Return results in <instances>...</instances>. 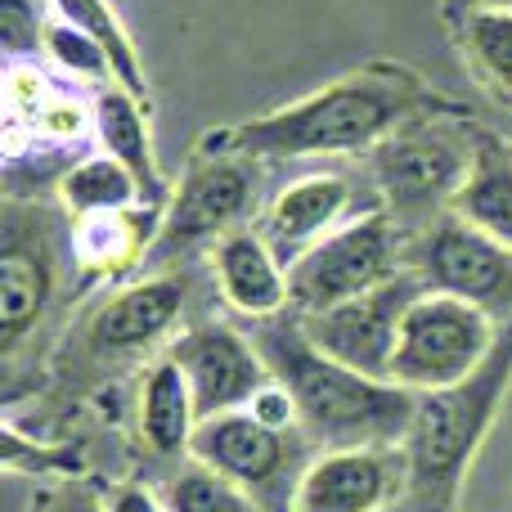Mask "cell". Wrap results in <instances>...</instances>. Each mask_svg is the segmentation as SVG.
Listing matches in <instances>:
<instances>
[{"label": "cell", "instance_id": "d6986e66", "mask_svg": "<svg viewBox=\"0 0 512 512\" xmlns=\"http://www.w3.org/2000/svg\"><path fill=\"white\" fill-rule=\"evenodd\" d=\"M198 400L189 378L180 373V364L171 355H158V360L144 369L140 382V436L158 459H189V445H194L198 432Z\"/></svg>", "mask_w": 512, "mask_h": 512}, {"label": "cell", "instance_id": "6da1fadb", "mask_svg": "<svg viewBox=\"0 0 512 512\" xmlns=\"http://www.w3.org/2000/svg\"><path fill=\"white\" fill-rule=\"evenodd\" d=\"M454 108L441 90H432L418 72L391 59H373L306 99L248 117L225 131H207L203 140L216 149L243 153L256 162H301V158H369L391 131L423 113Z\"/></svg>", "mask_w": 512, "mask_h": 512}, {"label": "cell", "instance_id": "484cf974", "mask_svg": "<svg viewBox=\"0 0 512 512\" xmlns=\"http://www.w3.org/2000/svg\"><path fill=\"white\" fill-rule=\"evenodd\" d=\"M54 23L50 0H0V45L9 63H41L45 27Z\"/></svg>", "mask_w": 512, "mask_h": 512}, {"label": "cell", "instance_id": "8992f818", "mask_svg": "<svg viewBox=\"0 0 512 512\" xmlns=\"http://www.w3.org/2000/svg\"><path fill=\"white\" fill-rule=\"evenodd\" d=\"M409 252V230L382 207H369L324 243H315L297 265H288V310L292 315H319L378 283L396 279Z\"/></svg>", "mask_w": 512, "mask_h": 512}, {"label": "cell", "instance_id": "ffe728a7", "mask_svg": "<svg viewBox=\"0 0 512 512\" xmlns=\"http://www.w3.org/2000/svg\"><path fill=\"white\" fill-rule=\"evenodd\" d=\"M450 212H459L481 234L512 248V144L495 131H481L477 162H472L468 185L459 189Z\"/></svg>", "mask_w": 512, "mask_h": 512}, {"label": "cell", "instance_id": "f1b7e54d", "mask_svg": "<svg viewBox=\"0 0 512 512\" xmlns=\"http://www.w3.org/2000/svg\"><path fill=\"white\" fill-rule=\"evenodd\" d=\"M45 512H104V499H90V495H81V490H68V495H59L54 504H45Z\"/></svg>", "mask_w": 512, "mask_h": 512}, {"label": "cell", "instance_id": "9a60e30c", "mask_svg": "<svg viewBox=\"0 0 512 512\" xmlns=\"http://www.w3.org/2000/svg\"><path fill=\"white\" fill-rule=\"evenodd\" d=\"M185 301H189L185 274H149V279L126 283L113 297H104V306L90 315L86 346L95 355L149 351L153 342H162V337L180 324Z\"/></svg>", "mask_w": 512, "mask_h": 512}, {"label": "cell", "instance_id": "f546056e", "mask_svg": "<svg viewBox=\"0 0 512 512\" xmlns=\"http://www.w3.org/2000/svg\"><path fill=\"white\" fill-rule=\"evenodd\" d=\"M472 9H512V0H472Z\"/></svg>", "mask_w": 512, "mask_h": 512}, {"label": "cell", "instance_id": "603a6c76", "mask_svg": "<svg viewBox=\"0 0 512 512\" xmlns=\"http://www.w3.org/2000/svg\"><path fill=\"white\" fill-rule=\"evenodd\" d=\"M54 14L63 18V23L81 27L86 36H95L99 45H104L108 63H113V77L117 86H126L131 95L149 99V77H144V59L140 50H135L131 32H126V23L117 18V9L108 5V0H50Z\"/></svg>", "mask_w": 512, "mask_h": 512}, {"label": "cell", "instance_id": "ac0fdd59", "mask_svg": "<svg viewBox=\"0 0 512 512\" xmlns=\"http://www.w3.org/2000/svg\"><path fill=\"white\" fill-rule=\"evenodd\" d=\"M162 212L167 207H131V212H108L72 221V261L90 279H113L126 270H144L153 239L162 230Z\"/></svg>", "mask_w": 512, "mask_h": 512}, {"label": "cell", "instance_id": "7402d4cb", "mask_svg": "<svg viewBox=\"0 0 512 512\" xmlns=\"http://www.w3.org/2000/svg\"><path fill=\"white\" fill-rule=\"evenodd\" d=\"M459 45L472 77L512 113V9H468Z\"/></svg>", "mask_w": 512, "mask_h": 512}, {"label": "cell", "instance_id": "44dd1931", "mask_svg": "<svg viewBox=\"0 0 512 512\" xmlns=\"http://www.w3.org/2000/svg\"><path fill=\"white\" fill-rule=\"evenodd\" d=\"M144 185L113 162L108 153H86L59 176V207L68 212V221H86V216H108V212H131L144 207ZM153 207V203H149Z\"/></svg>", "mask_w": 512, "mask_h": 512}, {"label": "cell", "instance_id": "7c38bea8", "mask_svg": "<svg viewBox=\"0 0 512 512\" xmlns=\"http://www.w3.org/2000/svg\"><path fill=\"white\" fill-rule=\"evenodd\" d=\"M167 355L180 364V373L194 387L198 418L248 409L274 382L252 333H239L234 324H221V319H203V324L180 328L176 342L167 346Z\"/></svg>", "mask_w": 512, "mask_h": 512}, {"label": "cell", "instance_id": "5bb4252c", "mask_svg": "<svg viewBox=\"0 0 512 512\" xmlns=\"http://www.w3.org/2000/svg\"><path fill=\"white\" fill-rule=\"evenodd\" d=\"M346 221H355V185L342 171H310V176L288 180L265 203L256 230L283 265H297L315 243H324Z\"/></svg>", "mask_w": 512, "mask_h": 512}, {"label": "cell", "instance_id": "7a4b0ae2", "mask_svg": "<svg viewBox=\"0 0 512 512\" xmlns=\"http://www.w3.org/2000/svg\"><path fill=\"white\" fill-rule=\"evenodd\" d=\"M252 342L261 346L274 382L297 405V427L319 454L364 450V445H405L418 396L396 382H378L328 360L301 333L297 315L256 319Z\"/></svg>", "mask_w": 512, "mask_h": 512}, {"label": "cell", "instance_id": "9c48e42d", "mask_svg": "<svg viewBox=\"0 0 512 512\" xmlns=\"http://www.w3.org/2000/svg\"><path fill=\"white\" fill-rule=\"evenodd\" d=\"M310 450L315 445L297 427H270L252 409H234L198 423L189 459L243 486L265 512H292V495L310 468Z\"/></svg>", "mask_w": 512, "mask_h": 512}, {"label": "cell", "instance_id": "3957f363", "mask_svg": "<svg viewBox=\"0 0 512 512\" xmlns=\"http://www.w3.org/2000/svg\"><path fill=\"white\" fill-rule=\"evenodd\" d=\"M512 387V324H504L490 360L468 382L445 391H427L414 405V423L405 436L409 459V504L418 512H450L463 490L477 450L486 445L495 414Z\"/></svg>", "mask_w": 512, "mask_h": 512}, {"label": "cell", "instance_id": "d4e9b609", "mask_svg": "<svg viewBox=\"0 0 512 512\" xmlns=\"http://www.w3.org/2000/svg\"><path fill=\"white\" fill-rule=\"evenodd\" d=\"M45 63H50L54 72H59L63 81H90V86H113V63H108L104 45L95 41V36H86L81 27L63 23L59 14H54V23L45 27Z\"/></svg>", "mask_w": 512, "mask_h": 512}, {"label": "cell", "instance_id": "277c9868", "mask_svg": "<svg viewBox=\"0 0 512 512\" xmlns=\"http://www.w3.org/2000/svg\"><path fill=\"white\" fill-rule=\"evenodd\" d=\"M481 131L486 126L472 122V113L459 104L423 113L391 131L364 158L373 189H378V207L396 216L405 230H423L436 216H445L472 176Z\"/></svg>", "mask_w": 512, "mask_h": 512}, {"label": "cell", "instance_id": "83f0119b", "mask_svg": "<svg viewBox=\"0 0 512 512\" xmlns=\"http://www.w3.org/2000/svg\"><path fill=\"white\" fill-rule=\"evenodd\" d=\"M104 512H167V504L149 486H117L104 495Z\"/></svg>", "mask_w": 512, "mask_h": 512}, {"label": "cell", "instance_id": "ba28073f", "mask_svg": "<svg viewBox=\"0 0 512 512\" xmlns=\"http://www.w3.org/2000/svg\"><path fill=\"white\" fill-rule=\"evenodd\" d=\"M63 207L9 198L0 212V351L18 355L45 319L63 279L59 239H72Z\"/></svg>", "mask_w": 512, "mask_h": 512}, {"label": "cell", "instance_id": "2e32d148", "mask_svg": "<svg viewBox=\"0 0 512 512\" xmlns=\"http://www.w3.org/2000/svg\"><path fill=\"white\" fill-rule=\"evenodd\" d=\"M212 274L225 306L239 310L243 319H274L288 315V265L274 256L256 225L225 234L212 248Z\"/></svg>", "mask_w": 512, "mask_h": 512}, {"label": "cell", "instance_id": "cb8c5ba5", "mask_svg": "<svg viewBox=\"0 0 512 512\" xmlns=\"http://www.w3.org/2000/svg\"><path fill=\"white\" fill-rule=\"evenodd\" d=\"M167 512H265L243 486L225 481L198 459H180L158 486Z\"/></svg>", "mask_w": 512, "mask_h": 512}, {"label": "cell", "instance_id": "4fadbf2b", "mask_svg": "<svg viewBox=\"0 0 512 512\" xmlns=\"http://www.w3.org/2000/svg\"><path fill=\"white\" fill-rule=\"evenodd\" d=\"M400 495H409L405 445L324 450L310 459L292 512H387Z\"/></svg>", "mask_w": 512, "mask_h": 512}, {"label": "cell", "instance_id": "52a82bcc", "mask_svg": "<svg viewBox=\"0 0 512 512\" xmlns=\"http://www.w3.org/2000/svg\"><path fill=\"white\" fill-rule=\"evenodd\" d=\"M499 333H504V324L472 301L423 292L400 324L391 382L414 391V396L459 387L490 360Z\"/></svg>", "mask_w": 512, "mask_h": 512}, {"label": "cell", "instance_id": "5b68a950", "mask_svg": "<svg viewBox=\"0 0 512 512\" xmlns=\"http://www.w3.org/2000/svg\"><path fill=\"white\" fill-rule=\"evenodd\" d=\"M256 198H261V162L198 140L194 158L185 162L176 189H171V203L162 212L158 239L144 256V270L171 274L176 261H189L203 248L212 252L225 234L248 225Z\"/></svg>", "mask_w": 512, "mask_h": 512}, {"label": "cell", "instance_id": "8fae6325", "mask_svg": "<svg viewBox=\"0 0 512 512\" xmlns=\"http://www.w3.org/2000/svg\"><path fill=\"white\" fill-rule=\"evenodd\" d=\"M427 292V283L414 270H400L396 279L378 283V288L360 292V297L342 301L319 315H297L301 333L310 337L315 351L328 360L346 364V369L364 373V378L391 382V364H396L400 324H405L409 306Z\"/></svg>", "mask_w": 512, "mask_h": 512}, {"label": "cell", "instance_id": "e0dca14e", "mask_svg": "<svg viewBox=\"0 0 512 512\" xmlns=\"http://www.w3.org/2000/svg\"><path fill=\"white\" fill-rule=\"evenodd\" d=\"M95 144L99 153H108L113 162H122L135 180L144 185V198L153 207L171 203V185L158 167L153 153V126H149V99L131 95L126 86H99L95 95Z\"/></svg>", "mask_w": 512, "mask_h": 512}, {"label": "cell", "instance_id": "30bf717a", "mask_svg": "<svg viewBox=\"0 0 512 512\" xmlns=\"http://www.w3.org/2000/svg\"><path fill=\"white\" fill-rule=\"evenodd\" d=\"M405 265L427 283V292L472 301L499 324H512V248L481 234L459 212L409 230Z\"/></svg>", "mask_w": 512, "mask_h": 512}, {"label": "cell", "instance_id": "4316f807", "mask_svg": "<svg viewBox=\"0 0 512 512\" xmlns=\"http://www.w3.org/2000/svg\"><path fill=\"white\" fill-rule=\"evenodd\" d=\"M9 472H77L81 459L77 450H63V445H27L18 423H5V454H0Z\"/></svg>", "mask_w": 512, "mask_h": 512}]
</instances>
